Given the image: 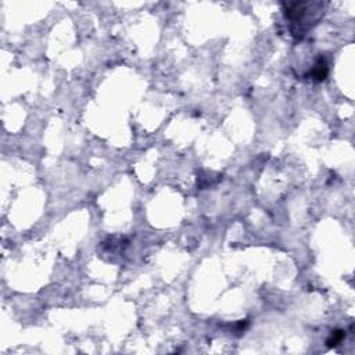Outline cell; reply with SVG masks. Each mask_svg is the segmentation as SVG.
Instances as JSON below:
<instances>
[{"label": "cell", "mask_w": 355, "mask_h": 355, "mask_svg": "<svg viewBox=\"0 0 355 355\" xmlns=\"http://www.w3.org/2000/svg\"><path fill=\"white\" fill-rule=\"evenodd\" d=\"M325 4L321 1H293V3H283V13L285 18L292 24L293 35H304L308 31L311 24H317L324 13Z\"/></svg>", "instance_id": "6da1fadb"}, {"label": "cell", "mask_w": 355, "mask_h": 355, "mask_svg": "<svg viewBox=\"0 0 355 355\" xmlns=\"http://www.w3.org/2000/svg\"><path fill=\"white\" fill-rule=\"evenodd\" d=\"M327 72H329V70H327V64L325 61V59L324 57H319L312 71L309 72V75L315 81H324L327 77Z\"/></svg>", "instance_id": "7a4b0ae2"}, {"label": "cell", "mask_w": 355, "mask_h": 355, "mask_svg": "<svg viewBox=\"0 0 355 355\" xmlns=\"http://www.w3.org/2000/svg\"><path fill=\"white\" fill-rule=\"evenodd\" d=\"M346 337V332L344 330H334V332H332V334H330V337L327 339V341H326V344H327V347H336V346H339L340 343L343 341V339Z\"/></svg>", "instance_id": "3957f363"}]
</instances>
